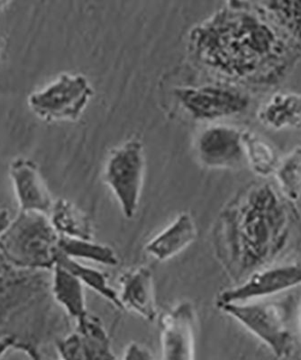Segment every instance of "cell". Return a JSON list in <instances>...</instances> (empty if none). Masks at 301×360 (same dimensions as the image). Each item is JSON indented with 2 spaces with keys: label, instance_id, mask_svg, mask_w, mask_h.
<instances>
[{
  "label": "cell",
  "instance_id": "obj_1",
  "mask_svg": "<svg viewBox=\"0 0 301 360\" xmlns=\"http://www.w3.org/2000/svg\"><path fill=\"white\" fill-rule=\"evenodd\" d=\"M188 47L203 65L236 79L272 83L283 78L300 48L256 11L227 8L195 25ZM295 49V48H294Z\"/></svg>",
  "mask_w": 301,
  "mask_h": 360
},
{
  "label": "cell",
  "instance_id": "obj_2",
  "mask_svg": "<svg viewBox=\"0 0 301 360\" xmlns=\"http://www.w3.org/2000/svg\"><path fill=\"white\" fill-rule=\"evenodd\" d=\"M60 238L48 215L19 211L0 237V258L18 268L53 270Z\"/></svg>",
  "mask_w": 301,
  "mask_h": 360
},
{
  "label": "cell",
  "instance_id": "obj_3",
  "mask_svg": "<svg viewBox=\"0 0 301 360\" xmlns=\"http://www.w3.org/2000/svg\"><path fill=\"white\" fill-rule=\"evenodd\" d=\"M145 172V147L137 137L116 148L105 162L104 181L127 219H132L139 209Z\"/></svg>",
  "mask_w": 301,
  "mask_h": 360
},
{
  "label": "cell",
  "instance_id": "obj_4",
  "mask_svg": "<svg viewBox=\"0 0 301 360\" xmlns=\"http://www.w3.org/2000/svg\"><path fill=\"white\" fill-rule=\"evenodd\" d=\"M94 96L89 80L81 74L64 73L28 98L31 110L41 120L78 121Z\"/></svg>",
  "mask_w": 301,
  "mask_h": 360
},
{
  "label": "cell",
  "instance_id": "obj_5",
  "mask_svg": "<svg viewBox=\"0 0 301 360\" xmlns=\"http://www.w3.org/2000/svg\"><path fill=\"white\" fill-rule=\"evenodd\" d=\"M217 305L262 340L277 358H286L293 353V337L276 304L252 301Z\"/></svg>",
  "mask_w": 301,
  "mask_h": 360
},
{
  "label": "cell",
  "instance_id": "obj_6",
  "mask_svg": "<svg viewBox=\"0 0 301 360\" xmlns=\"http://www.w3.org/2000/svg\"><path fill=\"white\" fill-rule=\"evenodd\" d=\"M179 104L195 120L213 122L242 114L249 107L248 95L225 86H185L174 91Z\"/></svg>",
  "mask_w": 301,
  "mask_h": 360
},
{
  "label": "cell",
  "instance_id": "obj_7",
  "mask_svg": "<svg viewBox=\"0 0 301 360\" xmlns=\"http://www.w3.org/2000/svg\"><path fill=\"white\" fill-rule=\"evenodd\" d=\"M195 150L198 162L207 169H238L246 162L243 131L229 125H211L201 131Z\"/></svg>",
  "mask_w": 301,
  "mask_h": 360
},
{
  "label": "cell",
  "instance_id": "obj_8",
  "mask_svg": "<svg viewBox=\"0 0 301 360\" xmlns=\"http://www.w3.org/2000/svg\"><path fill=\"white\" fill-rule=\"evenodd\" d=\"M301 285V265H284L259 269L241 285L227 289L217 299V304L246 303L271 297Z\"/></svg>",
  "mask_w": 301,
  "mask_h": 360
},
{
  "label": "cell",
  "instance_id": "obj_9",
  "mask_svg": "<svg viewBox=\"0 0 301 360\" xmlns=\"http://www.w3.org/2000/svg\"><path fill=\"white\" fill-rule=\"evenodd\" d=\"M162 359L191 360L195 355L196 311L193 304L182 301L160 315Z\"/></svg>",
  "mask_w": 301,
  "mask_h": 360
},
{
  "label": "cell",
  "instance_id": "obj_10",
  "mask_svg": "<svg viewBox=\"0 0 301 360\" xmlns=\"http://www.w3.org/2000/svg\"><path fill=\"white\" fill-rule=\"evenodd\" d=\"M75 333L57 346L63 359H115L110 338L98 317L89 313L76 321Z\"/></svg>",
  "mask_w": 301,
  "mask_h": 360
},
{
  "label": "cell",
  "instance_id": "obj_11",
  "mask_svg": "<svg viewBox=\"0 0 301 360\" xmlns=\"http://www.w3.org/2000/svg\"><path fill=\"white\" fill-rule=\"evenodd\" d=\"M9 176L19 210L37 212L49 217L54 201L37 164L25 158H18L9 166Z\"/></svg>",
  "mask_w": 301,
  "mask_h": 360
},
{
  "label": "cell",
  "instance_id": "obj_12",
  "mask_svg": "<svg viewBox=\"0 0 301 360\" xmlns=\"http://www.w3.org/2000/svg\"><path fill=\"white\" fill-rule=\"evenodd\" d=\"M120 298L124 309L128 308L149 321L158 318L155 282L152 270L148 266L127 270L118 278Z\"/></svg>",
  "mask_w": 301,
  "mask_h": 360
},
{
  "label": "cell",
  "instance_id": "obj_13",
  "mask_svg": "<svg viewBox=\"0 0 301 360\" xmlns=\"http://www.w3.org/2000/svg\"><path fill=\"white\" fill-rule=\"evenodd\" d=\"M198 230L194 218L184 212L165 229L146 243V253L160 262L174 258L191 245L197 239Z\"/></svg>",
  "mask_w": 301,
  "mask_h": 360
},
{
  "label": "cell",
  "instance_id": "obj_14",
  "mask_svg": "<svg viewBox=\"0 0 301 360\" xmlns=\"http://www.w3.org/2000/svg\"><path fill=\"white\" fill-rule=\"evenodd\" d=\"M259 122L274 131L301 127V94L294 91L274 93L257 111Z\"/></svg>",
  "mask_w": 301,
  "mask_h": 360
},
{
  "label": "cell",
  "instance_id": "obj_15",
  "mask_svg": "<svg viewBox=\"0 0 301 360\" xmlns=\"http://www.w3.org/2000/svg\"><path fill=\"white\" fill-rule=\"evenodd\" d=\"M255 11L301 46V0H259Z\"/></svg>",
  "mask_w": 301,
  "mask_h": 360
},
{
  "label": "cell",
  "instance_id": "obj_16",
  "mask_svg": "<svg viewBox=\"0 0 301 360\" xmlns=\"http://www.w3.org/2000/svg\"><path fill=\"white\" fill-rule=\"evenodd\" d=\"M52 291L57 303L75 321L88 314L84 285L64 266L56 264L53 269Z\"/></svg>",
  "mask_w": 301,
  "mask_h": 360
},
{
  "label": "cell",
  "instance_id": "obj_17",
  "mask_svg": "<svg viewBox=\"0 0 301 360\" xmlns=\"http://www.w3.org/2000/svg\"><path fill=\"white\" fill-rule=\"evenodd\" d=\"M49 218L60 236L93 240L94 230L91 219L67 199L60 198L53 202Z\"/></svg>",
  "mask_w": 301,
  "mask_h": 360
},
{
  "label": "cell",
  "instance_id": "obj_18",
  "mask_svg": "<svg viewBox=\"0 0 301 360\" xmlns=\"http://www.w3.org/2000/svg\"><path fill=\"white\" fill-rule=\"evenodd\" d=\"M246 162L258 176L274 175L280 162L277 150L264 138L252 131H243Z\"/></svg>",
  "mask_w": 301,
  "mask_h": 360
},
{
  "label": "cell",
  "instance_id": "obj_19",
  "mask_svg": "<svg viewBox=\"0 0 301 360\" xmlns=\"http://www.w3.org/2000/svg\"><path fill=\"white\" fill-rule=\"evenodd\" d=\"M56 264L64 266L72 272L82 284L92 289L105 300L110 302L118 309H123L120 294L110 287L107 275L101 270L82 264L79 260L69 258L60 252Z\"/></svg>",
  "mask_w": 301,
  "mask_h": 360
},
{
  "label": "cell",
  "instance_id": "obj_20",
  "mask_svg": "<svg viewBox=\"0 0 301 360\" xmlns=\"http://www.w3.org/2000/svg\"><path fill=\"white\" fill-rule=\"evenodd\" d=\"M59 248L60 252L69 258L85 259L105 266L118 264L117 253L111 247L93 242V240L60 236Z\"/></svg>",
  "mask_w": 301,
  "mask_h": 360
},
{
  "label": "cell",
  "instance_id": "obj_21",
  "mask_svg": "<svg viewBox=\"0 0 301 360\" xmlns=\"http://www.w3.org/2000/svg\"><path fill=\"white\" fill-rule=\"evenodd\" d=\"M274 175L284 197L293 202L299 200L301 198V146L294 148L281 159Z\"/></svg>",
  "mask_w": 301,
  "mask_h": 360
},
{
  "label": "cell",
  "instance_id": "obj_22",
  "mask_svg": "<svg viewBox=\"0 0 301 360\" xmlns=\"http://www.w3.org/2000/svg\"><path fill=\"white\" fill-rule=\"evenodd\" d=\"M123 359L126 360H152L155 359L153 352L139 342L128 344L124 350Z\"/></svg>",
  "mask_w": 301,
  "mask_h": 360
},
{
  "label": "cell",
  "instance_id": "obj_23",
  "mask_svg": "<svg viewBox=\"0 0 301 360\" xmlns=\"http://www.w3.org/2000/svg\"><path fill=\"white\" fill-rule=\"evenodd\" d=\"M18 347H20V344H19L14 338L6 337L0 339V359H1L9 349L18 348Z\"/></svg>",
  "mask_w": 301,
  "mask_h": 360
},
{
  "label": "cell",
  "instance_id": "obj_24",
  "mask_svg": "<svg viewBox=\"0 0 301 360\" xmlns=\"http://www.w3.org/2000/svg\"><path fill=\"white\" fill-rule=\"evenodd\" d=\"M11 221V215L8 209L0 208V237L4 233Z\"/></svg>",
  "mask_w": 301,
  "mask_h": 360
},
{
  "label": "cell",
  "instance_id": "obj_25",
  "mask_svg": "<svg viewBox=\"0 0 301 360\" xmlns=\"http://www.w3.org/2000/svg\"><path fill=\"white\" fill-rule=\"evenodd\" d=\"M227 6L233 8H245L250 0H225Z\"/></svg>",
  "mask_w": 301,
  "mask_h": 360
},
{
  "label": "cell",
  "instance_id": "obj_26",
  "mask_svg": "<svg viewBox=\"0 0 301 360\" xmlns=\"http://www.w3.org/2000/svg\"><path fill=\"white\" fill-rule=\"evenodd\" d=\"M11 2V0H0V11H2L3 8H6V5Z\"/></svg>",
  "mask_w": 301,
  "mask_h": 360
},
{
  "label": "cell",
  "instance_id": "obj_27",
  "mask_svg": "<svg viewBox=\"0 0 301 360\" xmlns=\"http://www.w3.org/2000/svg\"><path fill=\"white\" fill-rule=\"evenodd\" d=\"M299 323H300V333H301V303H300V307Z\"/></svg>",
  "mask_w": 301,
  "mask_h": 360
},
{
  "label": "cell",
  "instance_id": "obj_28",
  "mask_svg": "<svg viewBox=\"0 0 301 360\" xmlns=\"http://www.w3.org/2000/svg\"><path fill=\"white\" fill-rule=\"evenodd\" d=\"M2 46H3V40H2V38L0 37V53H1Z\"/></svg>",
  "mask_w": 301,
  "mask_h": 360
}]
</instances>
